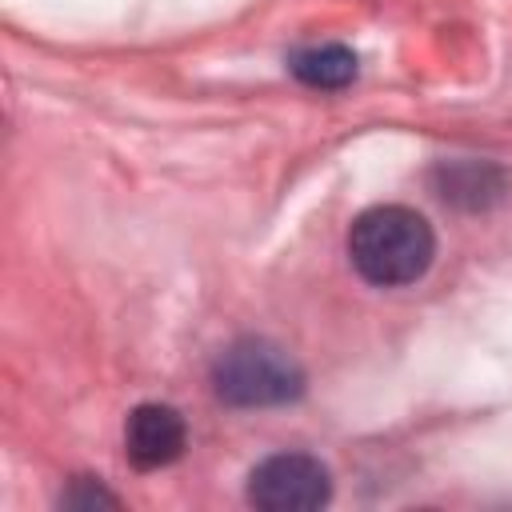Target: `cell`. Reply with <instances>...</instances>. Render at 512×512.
Here are the masks:
<instances>
[{"instance_id": "6da1fadb", "label": "cell", "mask_w": 512, "mask_h": 512, "mask_svg": "<svg viewBox=\"0 0 512 512\" xmlns=\"http://www.w3.org/2000/svg\"><path fill=\"white\" fill-rule=\"evenodd\" d=\"M348 256L368 284L400 288L416 284L428 272L436 256V236L420 212L404 204H376L356 216L348 232Z\"/></svg>"}, {"instance_id": "7a4b0ae2", "label": "cell", "mask_w": 512, "mask_h": 512, "mask_svg": "<svg viewBox=\"0 0 512 512\" xmlns=\"http://www.w3.org/2000/svg\"><path fill=\"white\" fill-rule=\"evenodd\" d=\"M212 388L232 408L292 404L304 392V368L280 344L264 336H248L220 352L212 368Z\"/></svg>"}, {"instance_id": "3957f363", "label": "cell", "mask_w": 512, "mask_h": 512, "mask_svg": "<svg viewBox=\"0 0 512 512\" xmlns=\"http://www.w3.org/2000/svg\"><path fill=\"white\" fill-rule=\"evenodd\" d=\"M248 500L264 512H312L332 500V476L308 452H276L252 468Z\"/></svg>"}, {"instance_id": "277c9868", "label": "cell", "mask_w": 512, "mask_h": 512, "mask_svg": "<svg viewBox=\"0 0 512 512\" xmlns=\"http://www.w3.org/2000/svg\"><path fill=\"white\" fill-rule=\"evenodd\" d=\"M184 444H188V428L172 404H136L124 420V456L140 472L180 460Z\"/></svg>"}, {"instance_id": "5b68a950", "label": "cell", "mask_w": 512, "mask_h": 512, "mask_svg": "<svg viewBox=\"0 0 512 512\" xmlns=\"http://www.w3.org/2000/svg\"><path fill=\"white\" fill-rule=\"evenodd\" d=\"M288 68L300 84L308 88H344L356 80V52L344 44H316V48H300L288 56Z\"/></svg>"}, {"instance_id": "8992f818", "label": "cell", "mask_w": 512, "mask_h": 512, "mask_svg": "<svg viewBox=\"0 0 512 512\" xmlns=\"http://www.w3.org/2000/svg\"><path fill=\"white\" fill-rule=\"evenodd\" d=\"M60 504H68V508H96V504H116V496L112 492H104L100 484H92V480H76V488L72 492H64L60 496Z\"/></svg>"}]
</instances>
